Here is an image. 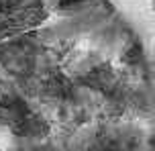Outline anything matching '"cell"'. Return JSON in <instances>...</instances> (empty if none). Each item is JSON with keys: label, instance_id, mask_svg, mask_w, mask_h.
<instances>
[{"label": "cell", "instance_id": "obj_3", "mask_svg": "<svg viewBox=\"0 0 155 151\" xmlns=\"http://www.w3.org/2000/svg\"><path fill=\"white\" fill-rule=\"evenodd\" d=\"M86 45L100 49L108 59H112L114 64H118L124 70L139 67L149 57V49L145 45L143 35L120 10Z\"/></svg>", "mask_w": 155, "mask_h": 151}, {"label": "cell", "instance_id": "obj_4", "mask_svg": "<svg viewBox=\"0 0 155 151\" xmlns=\"http://www.w3.org/2000/svg\"><path fill=\"white\" fill-rule=\"evenodd\" d=\"M51 12L47 0H0V41L45 27Z\"/></svg>", "mask_w": 155, "mask_h": 151}, {"label": "cell", "instance_id": "obj_6", "mask_svg": "<svg viewBox=\"0 0 155 151\" xmlns=\"http://www.w3.org/2000/svg\"><path fill=\"white\" fill-rule=\"evenodd\" d=\"M143 151H155V125L149 127V133H147V141H145V147Z\"/></svg>", "mask_w": 155, "mask_h": 151}, {"label": "cell", "instance_id": "obj_5", "mask_svg": "<svg viewBox=\"0 0 155 151\" xmlns=\"http://www.w3.org/2000/svg\"><path fill=\"white\" fill-rule=\"evenodd\" d=\"M8 151H63L59 145L57 135L49 139H37V141H15L12 149Z\"/></svg>", "mask_w": 155, "mask_h": 151}, {"label": "cell", "instance_id": "obj_8", "mask_svg": "<svg viewBox=\"0 0 155 151\" xmlns=\"http://www.w3.org/2000/svg\"><path fill=\"white\" fill-rule=\"evenodd\" d=\"M47 2H49V4H51V8H53L55 4H59V2H63V0H47Z\"/></svg>", "mask_w": 155, "mask_h": 151}, {"label": "cell", "instance_id": "obj_7", "mask_svg": "<svg viewBox=\"0 0 155 151\" xmlns=\"http://www.w3.org/2000/svg\"><path fill=\"white\" fill-rule=\"evenodd\" d=\"M149 8H151V16H153V21H155V0H151V4H149Z\"/></svg>", "mask_w": 155, "mask_h": 151}, {"label": "cell", "instance_id": "obj_1", "mask_svg": "<svg viewBox=\"0 0 155 151\" xmlns=\"http://www.w3.org/2000/svg\"><path fill=\"white\" fill-rule=\"evenodd\" d=\"M61 70V57L43 41L39 29L0 41V76L29 98Z\"/></svg>", "mask_w": 155, "mask_h": 151}, {"label": "cell", "instance_id": "obj_2", "mask_svg": "<svg viewBox=\"0 0 155 151\" xmlns=\"http://www.w3.org/2000/svg\"><path fill=\"white\" fill-rule=\"evenodd\" d=\"M149 125L137 117H102L57 133L63 151H143Z\"/></svg>", "mask_w": 155, "mask_h": 151}]
</instances>
